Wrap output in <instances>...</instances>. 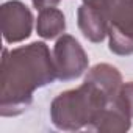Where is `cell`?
Returning a JSON list of instances; mask_svg holds the SVG:
<instances>
[{
	"mask_svg": "<svg viewBox=\"0 0 133 133\" xmlns=\"http://www.w3.org/2000/svg\"><path fill=\"white\" fill-rule=\"evenodd\" d=\"M131 114L119 94L111 99L105 108L97 114L94 122L88 127V130L99 131V133H125L131 127Z\"/></svg>",
	"mask_w": 133,
	"mask_h": 133,
	"instance_id": "cell-6",
	"label": "cell"
},
{
	"mask_svg": "<svg viewBox=\"0 0 133 133\" xmlns=\"http://www.w3.org/2000/svg\"><path fill=\"white\" fill-rule=\"evenodd\" d=\"M53 64L56 78L69 82L85 74L89 66V58L72 35H61L53 45Z\"/></svg>",
	"mask_w": 133,
	"mask_h": 133,
	"instance_id": "cell-4",
	"label": "cell"
},
{
	"mask_svg": "<svg viewBox=\"0 0 133 133\" xmlns=\"http://www.w3.org/2000/svg\"><path fill=\"white\" fill-rule=\"evenodd\" d=\"M36 31L44 39H55L66 31V17L63 11L55 6L39 10L36 21Z\"/></svg>",
	"mask_w": 133,
	"mask_h": 133,
	"instance_id": "cell-9",
	"label": "cell"
},
{
	"mask_svg": "<svg viewBox=\"0 0 133 133\" xmlns=\"http://www.w3.org/2000/svg\"><path fill=\"white\" fill-rule=\"evenodd\" d=\"M56 80L53 55L45 42L3 49L0 80V114L19 116L33 103V92Z\"/></svg>",
	"mask_w": 133,
	"mask_h": 133,
	"instance_id": "cell-1",
	"label": "cell"
},
{
	"mask_svg": "<svg viewBox=\"0 0 133 133\" xmlns=\"http://www.w3.org/2000/svg\"><path fill=\"white\" fill-rule=\"evenodd\" d=\"M77 22L82 35L88 41L99 44L107 38V24L97 8L82 3L77 11Z\"/></svg>",
	"mask_w": 133,
	"mask_h": 133,
	"instance_id": "cell-7",
	"label": "cell"
},
{
	"mask_svg": "<svg viewBox=\"0 0 133 133\" xmlns=\"http://www.w3.org/2000/svg\"><path fill=\"white\" fill-rule=\"evenodd\" d=\"M83 3L102 14L110 50L121 56L133 55V0H83Z\"/></svg>",
	"mask_w": 133,
	"mask_h": 133,
	"instance_id": "cell-3",
	"label": "cell"
},
{
	"mask_svg": "<svg viewBox=\"0 0 133 133\" xmlns=\"http://www.w3.org/2000/svg\"><path fill=\"white\" fill-rule=\"evenodd\" d=\"M3 39L8 44L22 42L30 38L33 30V14L21 0L5 2L0 8Z\"/></svg>",
	"mask_w": 133,
	"mask_h": 133,
	"instance_id": "cell-5",
	"label": "cell"
},
{
	"mask_svg": "<svg viewBox=\"0 0 133 133\" xmlns=\"http://www.w3.org/2000/svg\"><path fill=\"white\" fill-rule=\"evenodd\" d=\"M116 96H108L91 82L85 80L77 89L64 91L52 100L50 119L58 130L75 131L89 127L105 105Z\"/></svg>",
	"mask_w": 133,
	"mask_h": 133,
	"instance_id": "cell-2",
	"label": "cell"
},
{
	"mask_svg": "<svg viewBox=\"0 0 133 133\" xmlns=\"http://www.w3.org/2000/svg\"><path fill=\"white\" fill-rule=\"evenodd\" d=\"M121 96L133 117V82H127V83H122L121 86Z\"/></svg>",
	"mask_w": 133,
	"mask_h": 133,
	"instance_id": "cell-10",
	"label": "cell"
},
{
	"mask_svg": "<svg viewBox=\"0 0 133 133\" xmlns=\"http://www.w3.org/2000/svg\"><path fill=\"white\" fill-rule=\"evenodd\" d=\"M31 3L36 10H44L49 6H56L59 3V0H31Z\"/></svg>",
	"mask_w": 133,
	"mask_h": 133,
	"instance_id": "cell-11",
	"label": "cell"
},
{
	"mask_svg": "<svg viewBox=\"0 0 133 133\" xmlns=\"http://www.w3.org/2000/svg\"><path fill=\"white\" fill-rule=\"evenodd\" d=\"M85 80L96 85L99 89L107 92L108 96H117L122 86V75L111 64L100 63L91 68L85 77Z\"/></svg>",
	"mask_w": 133,
	"mask_h": 133,
	"instance_id": "cell-8",
	"label": "cell"
}]
</instances>
